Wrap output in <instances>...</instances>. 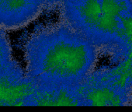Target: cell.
<instances>
[{"label":"cell","instance_id":"cell-7","mask_svg":"<svg viewBox=\"0 0 132 112\" xmlns=\"http://www.w3.org/2000/svg\"><path fill=\"white\" fill-rule=\"evenodd\" d=\"M45 10L47 11H53L57 10L62 0H44Z\"/></svg>","mask_w":132,"mask_h":112},{"label":"cell","instance_id":"cell-8","mask_svg":"<svg viewBox=\"0 0 132 112\" xmlns=\"http://www.w3.org/2000/svg\"><path fill=\"white\" fill-rule=\"evenodd\" d=\"M6 2V0H0V21H1V18H2L3 13Z\"/></svg>","mask_w":132,"mask_h":112},{"label":"cell","instance_id":"cell-1","mask_svg":"<svg viewBox=\"0 0 132 112\" xmlns=\"http://www.w3.org/2000/svg\"><path fill=\"white\" fill-rule=\"evenodd\" d=\"M25 73L36 84L77 86L95 69L99 50L62 21L40 24L23 43Z\"/></svg>","mask_w":132,"mask_h":112},{"label":"cell","instance_id":"cell-3","mask_svg":"<svg viewBox=\"0 0 132 112\" xmlns=\"http://www.w3.org/2000/svg\"><path fill=\"white\" fill-rule=\"evenodd\" d=\"M35 88L22 67L0 76V106H27Z\"/></svg>","mask_w":132,"mask_h":112},{"label":"cell","instance_id":"cell-9","mask_svg":"<svg viewBox=\"0 0 132 112\" xmlns=\"http://www.w3.org/2000/svg\"><path fill=\"white\" fill-rule=\"evenodd\" d=\"M131 56H132V54H131Z\"/></svg>","mask_w":132,"mask_h":112},{"label":"cell","instance_id":"cell-6","mask_svg":"<svg viewBox=\"0 0 132 112\" xmlns=\"http://www.w3.org/2000/svg\"><path fill=\"white\" fill-rule=\"evenodd\" d=\"M21 68L14 59L6 31L0 28V76Z\"/></svg>","mask_w":132,"mask_h":112},{"label":"cell","instance_id":"cell-5","mask_svg":"<svg viewBox=\"0 0 132 112\" xmlns=\"http://www.w3.org/2000/svg\"><path fill=\"white\" fill-rule=\"evenodd\" d=\"M27 106H82L76 86L36 84Z\"/></svg>","mask_w":132,"mask_h":112},{"label":"cell","instance_id":"cell-2","mask_svg":"<svg viewBox=\"0 0 132 112\" xmlns=\"http://www.w3.org/2000/svg\"><path fill=\"white\" fill-rule=\"evenodd\" d=\"M76 90L82 106H120L128 104L132 88L113 68H101L81 81Z\"/></svg>","mask_w":132,"mask_h":112},{"label":"cell","instance_id":"cell-4","mask_svg":"<svg viewBox=\"0 0 132 112\" xmlns=\"http://www.w3.org/2000/svg\"><path fill=\"white\" fill-rule=\"evenodd\" d=\"M45 10L44 0H6L0 21V28L21 29L37 19Z\"/></svg>","mask_w":132,"mask_h":112}]
</instances>
